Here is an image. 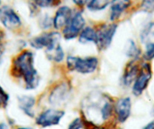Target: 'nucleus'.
<instances>
[{
    "mask_svg": "<svg viewBox=\"0 0 154 129\" xmlns=\"http://www.w3.org/2000/svg\"><path fill=\"white\" fill-rule=\"evenodd\" d=\"M11 74L23 81L26 90H33L38 87L40 78L34 66V55L24 50L16 56L12 62Z\"/></svg>",
    "mask_w": 154,
    "mask_h": 129,
    "instance_id": "f257e3e1",
    "label": "nucleus"
},
{
    "mask_svg": "<svg viewBox=\"0 0 154 129\" xmlns=\"http://www.w3.org/2000/svg\"><path fill=\"white\" fill-rule=\"evenodd\" d=\"M66 66L69 70L86 75L93 73L98 66V59L96 57L80 58L76 56H68Z\"/></svg>",
    "mask_w": 154,
    "mask_h": 129,
    "instance_id": "f03ea898",
    "label": "nucleus"
},
{
    "mask_svg": "<svg viewBox=\"0 0 154 129\" xmlns=\"http://www.w3.org/2000/svg\"><path fill=\"white\" fill-rule=\"evenodd\" d=\"M60 34L56 31L46 32L31 39L29 44L34 49L41 50L45 48L46 53H48L60 45Z\"/></svg>",
    "mask_w": 154,
    "mask_h": 129,
    "instance_id": "7ed1b4c3",
    "label": "nucleus"
},
{
    "mask_svg": "<svg viewBox=\"0 0 154 129\" xmlns=\"http://www.w3.org/2000/svg\"><path fill=\"white\" fill-rule=\"evenodd\" d=\"M117 24L115 23L102 24L97 31V42L96 46L100 50H106L112 44L116 31Z\"/></svg>",
    "mask_w": 154,
    "mask_h": 129,
    "instance_id": "20e7f679",
    "label": "nucleus"
},
{
    "mask_svg": "<svg viewBox=\"0 0 154 129\" xmlns=\"http://www.w3.org/2000/svg\"><path fill=\"white\" fill-rule=\"evenodd\" d=\"M152 76V72L150 64L145 62L140 67L138 75L133 83L132 93L134 96H138L143 93L149 85Z\"/></svg>",
    "mask_w": 154,
    "mask_h": 129,
    "instance_id": "39448f33",
    "label": "nucleus"
},
{
    "mask_svg": "<svg viewBox=\"0 0 154 129\" xmlns=\"http://www.w3.org/2000/svg\"><path fill=\"white\" fill-rule=\"evenodd\" d=\"M85 20L81 12L72 15L69 23L63 29V36L66 40H70L79 37L82 30L85 28Z\"/></svg>",
    "mask_w": 154,
    "mask_h": 129,
    "instance_id": "423d86ee",
    "label": "nucleus"
},
{
    "mask_svg": "<svg viewBox=\"0 0 154 129\" xmlns=\"http://www.w3.org/2000/svg\"><path fill=\"white\" fill-rule=\"evenodd\" d=\"M0 22L10 31L17 29L22 24L20 16L12 8L8 5H4L0 8Z\"/></svg>",
    "mask_w": 154,
    "mask_h": 129,
    "instance_id": "0eeeda50",
    "label": "nucleus"
},
{
    "mask_svg": "<svg viewBox=\"0 0 154 129\" xmlns=\"http://www.w3.org/2000/svg\"><path fill=\"white\" fill-rule=\"evenodd\" d=\"M65 115V112L58 109H49L44 111L35 119V123L42 127L57 125Z\"/></svg>",
    "mask_w": 154,
    "mask_h": 129,
    "instance_id": "6e6552de",
    "label": "nucleus"
},
{
    "mask_svg": "<svg viewBox=\"0 0 154 129\" xmlns=\"http://www.w3.org/2000/svg\"><path fill=\"white\" fill-rule=\"evenodd\" d=\"M72 17V11L69 7H60L56 11L54 17L53 18V27L56 30L63 29L69 23Z\"/></svg>",
    "mask_w": 154,
    "mask_h": 129,
    "instance_id": "1a4fd4ad",
    "label": "nucleus"
},
{
    "mask_svg": "<svg viewBox=\"0 0 154 129\" xmlns=\"http://www.w3.org/2000/svg\"><path fill=\"white\" fill-rule=\"evenodd\" d=\"M115 112L119 122L123 123L127 121L131 115V101L129 97L119 99L115 106Z\"/></svg>",
    "mask_w": 154,
    "mask_h": 129,
    "instance_id": "9d476101",
    "label": "nucleus"
},
{
    "mask_svg": "<svg viewBox=\"0 0 154 129\" xmlns=\"http://www.w3.org/2000/svg\"><path fill=\"white\" fill-rule=\"evenodd\" d=\"M131 0H111L109 19L111 21L118 20L122 13L131 5Z\"/></svg>",
    "mask_w": 154,
    "mask_h": 129,
    "instance_id": "9b49d317",
    "label": "nucleus"
},
{
    "mask_svg": "<svg viewBox=\"0 0 154 129\" xmlns=\"http://www.w3.org/2000/svg\"><path fill=\"white\" fill-rule=\"evenodd\" d=\"M69 92V87L66 84H61L58 85L54 89V90H52L50 95V103L54 106H58L63 103L68 97Z\"/></svg>",
    "mask_w": 154,
    "mask_h": 129,
    "instance_id": "f8f14e48",
    "label": "nucleus"
},
{
    "mask_svg": "<svg viewBox=\"0 0 154 129\" xmlns=\"http://www.w3.org/2000/svg\"><path fill=\"white\" fill-rule=\"evenodd\" d=\"M137 59H133L127 64L125 69L123 76H122V83L125 87H129L135 81L137 75L139 73L140 68L135 63Z\"/></svg>",
    "mask_w": 154,
    "mask_h": 129,
    "instance_id": "ddd939ff",
    "label": "nucleus"
},
{
    "mask_svg": "<svg viewBox=\"0 0 154 129\" xmlns=\"http://www.w3.org/2000/svg\"><path fill=\"white\" fill-rule=\"evenodd\" d=\"M17 100H18L19 108L26 115L32 118L34 116L32 108L35 106V98L31 96H20L17 97Z\"/></svg>",
    "mask_w": 154,
    "mask_h": 129,
    "instance_id": "4468645a",
    "label": "nucleus"
},
{
    "mask_svg": "<svg viewBox=\"0 0 154 129\" xmlns=\"http://www.w3.org/2000/svg\"><path fill=\"white\" fill-rule=\"evenodd\" d=\"M79 41L81 44H85L87 43L97 42V31L91 27H85L80 34L79 35Z\"/></svg>",
    "mask_w": 154,
    "mask_h": 129,
    "instance_id": "2eb2a0df",
    "label": "nucleus"
},
{
    "mask_svg": "<svg viewBox=\"0 0 154 129\" xmlns=\"http://www.w3.org/2000/svg\"><path fill=\"white\" fill-rule=\"evenodd\" d=\"M31 5L35 9L37 8H52L61 3V0H29Z\"/></svg>",
    "mask_w": 154,
    "mask_h": 129,
    "instance_id": "dca6fc26",
    "label": "nucleus"
},
{
    "mask_svg": "<svg viewBox=\"0 0 154 129\" xmlns=\"http://www.w3.org/2000/svg\"><path fill=\"white\" fill-rule=\"evenodd\" d=\"M111 0H90L87 7L90 11H98L105 9L110 4Z\"/></svg>",
    "mask_w": 154,
    "mask_h": 129,
    "instance_id": "f3484780",
    "label": "nucleus"
},
{
    "mask_svg": "<svg viewBox=\"0 0 154 129\" xmlns=\"http://www.w3.org/2000/svg\"><path fill=\"white\" fill-rule=\"evenodd\" d=\"M125 54L128 57L133 59H137L140 54V49L137 47L135 43L131 40H129L127 43L126 50H125Z\"/></svg>",
    "mask_w": 154,
    "mask_h": 129,
    "instance_id": "a211bd4d",
    "label": "nucleus"
},
{
    "mask_svg": "<svg viewBox=\"0 0 154 129\" xmlns=\"http://www.w3.org/2000/svg\"><path fill=\"white\" fill-rule=\"evenodd\" d=\"M47 55H48V58L50 60L56 62H60L64 58V53H63V50L62 47H60V45L56 47L52 51L47 53Z\"/></svg>",
    "mask_w": 154,
    "mask_h": 129,
    "instance_id": "6ab92c4d",
    "label": "nucleus"
},
{
    "mask_svg": "<svg viewBox=\"0 0 154 129\" xmlns=\"http://www.w3.org/2000/svg\"><path fill=\"white\" fill-rule=\"evenodd\" d=\"M9 102V95L0 85V109H5Z\"/></svg>",
    "mask_w": 154,
    "mask_h": 129,
    "instance_id": "aec40b11",
    "label": "nucleus"
},
{
    "mask_svg": "<svg viewBox=\"0 0 154 129\" xmlns=\"http://www.w3.org/2000/svg\"><path fill=\"white\" fill-rule=\"evenodd\" d=\"M143 58L148 62L154 59V42H149L146 44Z\"/></svg>",
    "mask_w": 154,
    "mask_h": 129,
    "instance_id": "412c9836",
    "label": "nucleus"
},
{
    "mask_svg": "<svg viewBox=\"0 0 154 129\" xmlns=\"http://www.w3.org/2000/svg\"><path fill=\"white\" fill-rule=\"evenodd\" d=\"M140 8L143 11L152 13L154 11V0H142Z\"/></svg>",
    "mask_w": 154,
    "mask_h": 129,
    "instance_id": "4be33fe9",
    "label": "nucleus"
},
{
    "mask_svg": "<svg viewBox=\"0 0 154 129\" xmlns=\"http://www.w3.org/2000/svg\"><path fill=\"white\" fill-rule=\"evenodd\" d=\"M83 127L82 119L80 118H75L69 123L68 129H81Z\"/></svg>",
    "mask_w": 154,
    "mask_h": 129,
    "instance_id": "5701e85b",
    "label": "nucleus"
},
{
    "mask_svg": "<svg viewBox=\"0 0 154 129\" xmlns=\"http://www.w3.org/2000/svg\"><path fill=\"white\" fill-rule=\"evenodd\" d=\"M53 26V18L51 19L48 15H45L40 21V27L43 29H48Z\"/></svg>",
    "mask_w": 154,
    "mask_h": 129,
    "instance_id": "b1692460",
    "label": "nucleus"
},
{
    "mask_svg": "<svg viewBox=\"0 0 154 129\" xmlns=\"http://www.w3.org/2000/svg\"><path fill=\"white\" fill-rule=\"evenodd\" d=\"M4 37L5 36H0V59L2 58V56H3L4 53L5 51V44L3 42Z\"/></svg>",
    "mask_w": 154,
    "mask_h": 129,
    "instance_id": "393cba45",
    "label": "nucleus"
},
{
    "mask_svg": "<svg viewBox=\"0 0 154 129\" xmlns=\"http://www.w3.org/2000/svg\"><path fill=\"white\" fill-rule=\"evenodd\" d=\"M75 5L79 7H84L85 5H87L88 2V0H72Z\"/></svg>",
    "mask_w": 154,
    "mask_h": 129,
    "instance_id": "a878e982",
    "label": "nucleus"
},
{
    "mask_svg": "<svg viewBox=\"0 0 154 129\" xmlns=\"http://www.w3.org/2000/svg\"><path fill=\"white\" fill-rule=\"evenodd\" d=\"M142 129H154V120L149 121L148 124H146Z\"/></svg>",
    "mask_w": 154,
    "mask_h": 129,
    "instance_id": "bb28decb",
    "label": "nucleus"
},
{
    "mask_svg": "<svg viewBox=\"0 0 154 129\" xmlns=\"http://www.w3.org/2000/svg\"><path fill=\"white\" fill-rule=\"evenodd\" d=\"M0 129H8V127L5 123L1 122L0 123Z\"/></svg>",
    "mask_w": 154,
    "mask_h": 129,
    "instance_id": "cd10ccee",
    "label": "nucleus"
},
{
    "mask_svg": "<svg viewBox=\"0 0 154 129\" xmlns=\"http://www.w3.org/2000/svg\"><path fill=\"white\" fill-rule=\"evenodd\" d=\"M16 129H32V128L29 127H17Z\"/></svg>",
    "mask_w": 154,
    "mask_h": 129,
    "instance_id": "c85d7f7f",
    "label": "nucleus"
},
{
    "mask_svg": "<svg viewBox=\"0 0 154 129\" xmlns=\"http://www.w3.org/2000/svg\"><path fill=\"white\" fill-rule=\"evenodd\" d=\"M2 8V0H0V8Z\"/></svg>",
    "mask_w": 154,
    "mask_h": 129,
    "instance_id": "c756f323",
    "label": "nucleus"
},
{
    "mask_svg": "<svg viewBox=\"0 0 154 129\" xmlns=\"http://www.w3.org/2000/svg\"><path fill=\"white\" fill-rule=\"evenodd\" d=\"M118 129H121V128H118Z\"/></svg>",
    "mask_w": 154,
    "mask_h": 129,
    "instance_id": "7c9ffc66",
    "label": "nucleus"
}]
</instances>
